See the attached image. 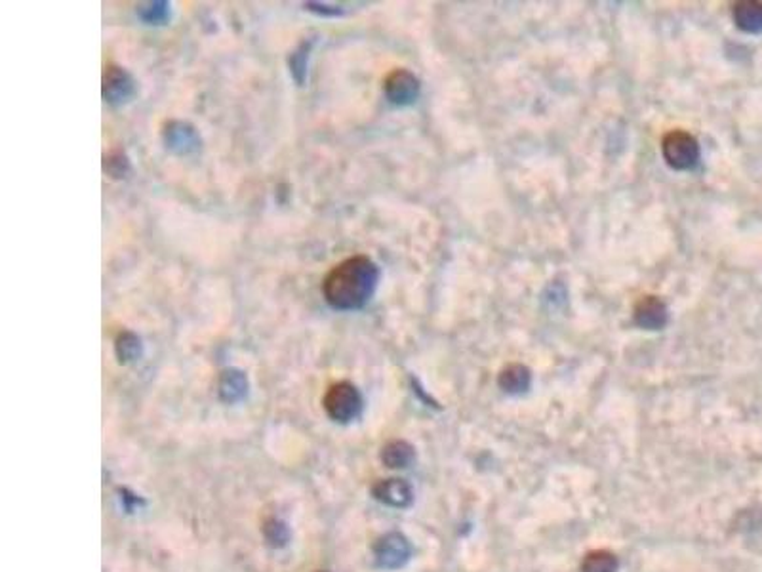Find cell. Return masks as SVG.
<instances>
[{"label":"cell","mask_w":762,"mask_h":572,"mask_svg":"<svg viewBox=\"0 0 762 572\" xmlns=\"http://www.w3.org/2000/svg\"><path fill=\"white\" fill-rule=\"evenodd\" d=\"M164 142H166L168 149H172L174 153H180V155H185V153H190V151H197V147L200 145V137H199V132L189 123H181V120H172V123L166 125Z\"/></svg>","instance_id":"cell-9"},{"label":"cell","mask_w":762,"mask_h":572,"mask_svg":"<svg viewBox=\"0 0 762 572\" xmlns=\"http://www.w3.org/2000/svg\"><path fill=\"white\" fill-rule=\"evenodd\" d=\"M372 492L379 502H384V504L393 506V508H406V506H410V502L414 498V492H412V487L408 484V481L398 479V477L377 481L374 484Z\"/></svg>","instance_id":"cell-8"},{"label":"cell","mask_w":762,"mask_h":572,"mask_svg":"<svg viewBox=\"0 0 762 572\" xmlns=\"http://www.w3.org/2000/svg\"><path fill=\"white\" fill-rule=\"evenodd\" d=\"M415 455H414V446L408 445L406 441H391L384 446L381 450V460L391 470H403V467H408L414 462Z\"/></svg>","instance_id":"cell-13"},{"label":"cell","mask_w":762,"mask_h":572,"mask_svg":"<svg viewBox=\"0 0 762 572\" xmlns=\"http://www.w3.org/2000/svg\"><path fill=\"white\" fill-rule=\"evenodd\" d=\"M115 352H116V357H118L120 362H132V361L142 357V352H144L142 340L130 331L120 333L116 336V342H115Z\"/></svg>","instance_id":"cell-15"},{"label":"cell","mask_w":762,"mask_h":572,"mask_svg":"<svg viewBox=\"0 0 762 572\" xmlns=\"http://www.w3.org/2000/svg\"><path fill=\"white\" fill-rule=\"evenodd\" d=\"M126 168H128V161L123 153H115L109 159H106V170L115 178L123 176Z\"/></svg>","instance_id":"cell-17"},{"label":"cell","mask_w":762,"mask_h":572,"mask_svg":"<svg viewBox=\"0 0 762 572\" xmlns=\"http://www.w3.org/2000/svg\"><path fill=\"white\" fill-rule=\"evenodd\" d=\"M412 548L403 534H386L376 542L374 556L379 567L384 568H398L410 559Z\"/></svg>","instance_id":"cell-4"},{"label":"cell","mask_w":762,"mask_h":572,"mask_svg":"<svg viewBox=\"0 0 762 572\" xmlns=\"http://www.w3.org/2000/svg\"><path fill=\"white\" fill-rule=\"evenodd\" d=\"M265 534H267L269 542L271 544H276V546H283L286 542V539H288L286 527L281 525V523H274V521L265 529Z\"/></svg>","instance_id":"cell-18"},{"label":"cell","mask_w":762,"mask_h":572,"mask_svg":"<svg viewBox=\"0 0 762 572\" xmlns=\"http://www.w3.org/2000/svg\"><path fill=\"white\" fill-rule=\"evenodd\" d=\"M633 319L640 328H646V331H662L669 321V309L662 298L646 294V296L635 304Z\"/></svg>","instance_id":"cell-7"},{"label":"cell","mask_w":762,"mask_h":572,"mask_svg":"<svg viewBox=\"0 0 762 572\" xmlns=\"http://www.w3.org/2000/svg\"><path fill=\"white\" fill-rule=\"evenodd\" d=\"M532 372L521 362H511L497 376V386L509 395H521L530 389Z\"/></svg>","instance_id":"cell-10"},{"label":"cell","mask_w":762,"mask_h":572,"mask_svg":"<svg viewBox=\"0 0 762 572\" xmlns=\"http://www.w3.org/2000/svg\"><path fill=\"white\" fill-rule=\"evenodd\" d=\"M135 92V82L128 71L123 67L111 65L103 75V99L111 106H120L126 103Z\"/></svg>","instance_id":"cell-6"},{"label":"cell","mask_w":762,"mask_h":572,"mask_svg":"<svg viewBox=\"0 0 762 572\" xmlns=\"http://www.w3.org/2000/svg\"><path fill=\"white\" fill-rule=\"evenodd\" d=\"M581 572H618V558L609 549L589 551L581 561Z\"/></svg>","instance_id":"cell-14"},{"label":"cell","mask_w":762,"mask_h":572,"mask_svg":"<svg viewBox=\"0 0 762 572\" xmlns=\"http://www.w3.org/2000/svg\"><path fill=\"white\" fill-rule=\"evenodd\" d=\"M386 96L395 106H410L420 96V80L406 69H395L384 82Z\"/></svg>","instance_id":"cell-5"},{"label":"cell","mask_w":762,"mask_h":572,"mask_svg":"<svg viewBox=\"0 0 762 572\" xmlns=\"http://www.w3.org/2000/svg\"><path fill=\"white\" fill-rule=\"evenodd\" d=\"M736 25L751 34L762 33V3L758 0H741L732 10Z\"/></svg>","instance_id":"cell-11"},{"label":"cell","mask_w":762,"mask_h":572,"mask_svg":"<svg viewBox=\"0 0 762 572\" xmlns=\"http://www.w3.org/2000/svg\"><path fill=\"white\" fill-rule=\"evenodd\" d=\"M379 283V269L368 256H353L332 267L322 283L326 302L338 311L365 307Z\"/></svg>","instance_id":"cell-1"},{"label":"cell","mask_w":762,"mask_h":572,"mask_svg":"<svg viewBox=\"0 0 762 572\" xmlns=\"http://www.w3.org/2000/svg\"><path fill=\"white\" fill-rule=\"evenodd\" d=\"M246 389H248V381H246V376L240 370L229 369L221 372L219 395L223 401H228V403L240 401V399L246 395Z\"/></svg>","instance_id":"cell-12"},{"label":"cell","mask_w":762,"mask_h":572,"mask_svg":"<svg viewBox=\"0 0 762 572\" xmlns=\"http://www.w3.org/2000/svg\"><path fill=\"white\" fill-rule=\"evenodd\" d=\"M322 405L334 422L349 424L362 410V395L349 381H338L326 391Z\"/></svg>","instance_id":"cell-2"},{"label":"cell","mask_w":762,"mask_h":572,"mask_svg":"<svg viewBox=\"0 0 762 572\" xmlns=\"http://www.w3.org/2000/svg\"><path fill=\"white\" fill-rule=\"evenodd\" d=\"M137 14H140V17L145 23L159 25V23H164L170 17V5L168 3H147V5H142L140 8H137Z\"/></svg>","instance_id":"cell-16"},{"label":"cell","mask_w":762,"mask_h":572,"mask_svg":"<svg viewBox=\"0 0 762 572\" xmlns=\"http://www.w3.org/2000/svg\"><path fill=\"white\" fill-rule=\"evenodd\" d=\"M662 153L665 163L674 170H692L700 163V144L684 130H671L664 136Z\"/></svg>","instance_id":"cell-3"}]
</instances>
